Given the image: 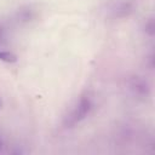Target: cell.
Wrapping results in <instances>:
<instances>
[{
	"mask_svg": "<svg viewBox=\"0 0 155 155\" xmlns=\"http://www.w3.org/2000/svg\"><path fill=\"white\" fill-rule=\"evenodd\" d=\"M90 108H91V101H90V98H85V97L81 98L80 102H79V104L73 110L71 115L69 116V122H71V124L79 122L81 119H84L87 115Z\"/></svg>",
	"mask_w": 155,
	"mask_h": 155,
	"instance_id": "1",
	"label": "cell"
},
{
	"mask_svg": "<svg viewBox=\"0 0 155 155\" xmlns=\"http://www.w3.org/2000/svg\"><path fill=\"white\" fill-rule=\"evenodd\" d=\"M0 61L5 63H15L17 62V57L10 51H0Z\"/></svg>",
	"mask_w": 155,
	"mask_h": 155,
	"instance_id": "2",
	"label": "cell"
},
{
	"mask_svg": "<svg viewBox=\"0 0 155 155\" xmlns=\"http://www.w3.org/2000/svg\"><path fill=\"white\" fill-rule=\"evenodd\" d=\"M1 147H2V140H1V138H0V149H1Z\"/></svg>",
	"mask_w": 155,
	"mask_h": 155,
	"instance_id": "3",
	"label": "cell"
},
{
	"mask_svg": "<svg viewBox=\"0 0 155 155\" xmlns=\"http://www.w3.org/2000/svg\"><path fill=\"white\" fill-rule=\"evenodd\" d=\"M1 105H2V102H1V99H0V108H1Z\"/></svg>",
	"mask_w": 155,
	"mask_h": 155,
	"instance_id": "4",
	"label": "cell"
}]
</instances>
